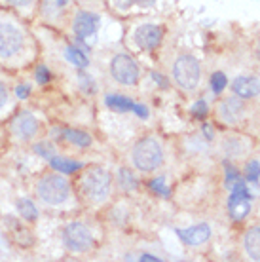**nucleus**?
<instances>
[{
	"instance_id": "29",
	"label": "nucleus",
	"mask_w": 260,
	"mask_h": 262,
	"mask_svg": "<svg viewBox=\"0 0 260 262\" xmlns=\"http://www.w3.org/2000/svg\"><path fill=\"white\" fill-rule=\"evenodd\" d=\"M133 112H135L139 118H143V120L148 118V108L144 105H141V103H135V105H133Z\"/></svg>"
},
{
	"instance_id": "21",
	"label": "nucleus",
	"mask_w": 260,
	"mask_h": 262,
	"mask_svg": "<svg viewBox=\"0 0 260 262\" xmlns=\"http://www.w3.org/2000/svg\"><path fill=\"white\" fill-rule=\"evenodd\" d=\"M17 211L21 213V216L23 219H27V221H36V216H38V211H36V207H34V203L31 202V200H27V198H23V200H17Z\"/></svg>"
},
{
	"instance_id": "2",
	"label": "nucleus",
	"mask_w": 260,
	"mask_h": 262,
	"mask_svg": "<svg viewBox=\"0 0 260 262\" xmlns=\"http://www.w3.org/2000/svg\"><path fill=\"white\" fill-rule=\"evenodd\" d=\"M173 78H175V84L184 90V92H194L200 80H202V67H200V61L196 59L194 55L190 53H182L179 55L173 65Z\"/></svg>"
},
{
	"instance_id": "26",
	"label": "nucleus",
	"mask_w": 260,
	"mask_h": 262,
	"mask_svg": "<svg viewBox=\"0 0 260 262\" xmlns=\"http://www.w3.org/2000/svg\"><path fill=\"white\" fill-rule=\"evenodd\" d=\"M224 167H226V186L228 188H232V186H234L241 177H240V173H237V169H234L228 162L224 164Z\"/></svg>"
},
{
	"instance_id": "7",
	"label": "nucleus",
	"mask_w": 260,
	"mask_h": 262,
	"mask_svg": "<svg viewBox=\"0 0 260 262\" xmlns=\"http://www.w3.org/2000/svg\"><path fill=\"white\" fill-rule=\"evenodd\" d=\"M63 239H65V245L72 253H85L93 245V236L88 230V226H84L82 223H71L69 226H65Z\"/></svg>"
},
{
	"instance_id": "23",
	"label": "nucleus",
	"mask_w": 260,
	"mask_h": 262,
	"mask_svg": "<svg viewBox=\"0 0 260 262\" xmlns=\"http://www.w3.org/2000/svg\"><path fill=\"white\" fill-rule=\"evenodd\" d=\"M245 179L249 183H258L260 179V162L258 160H251L247 165H245Z\"/></svg>"
},
{
	"instance_id": "20",
	"label": "nucleus",
	"mask_w": 260,
	"mask_h": 262,
	"mask_svg": "<svg viewBox=\"0 0 260 262\" xmlns=\"http://www.w3.org/2000/svg\"><path fill=\"white\" fill-rule=\"evenodd\" d=\"M65 57L69 59V63H72L74 67H78V69H84L88 67V57H85V53H82L76 46H69L65 50Z\"/></svg>"
},
{
	"instance_id": "35",
	"label": "nucleus",
	"mask_w": 260,
	"mask_h": 262,
	"mask_svg": "<svg viewBox=\"0 0 260 262\" xmlns=\"http://www.w3.org/2000/svg\"><path fill=\"white\" fill-rule=\"evenodd\" d=\"M203 133H205V137H207L209 141L215 137V131L211 129V125H203Z\"/></svg>"
},
{
	"instance_id": "9",
	"label": "nucleus",
	"mask_w": 260,
	"mask_h": 262,
	"mask_svg": "<svg viewBox=\"0 0 260 262\" xmlns=\"http://www.w3.org/2000/svg\"><path fill=\"white\" fill-rule=\"evenodd\" d=\"M99 23H101V19H99L97 13L80 12L78 15L74 17V21H72V31H74V34H76L80 40H88L90 36H93V34L97 33Z\"/></svg>"
},
{
	"instance_id": "27",
	"label": "nucleus",
	"mask_w": 260,
	"mask_h": 262,
	"mask_svg": "<svg viewBox=\"0 0 260 262\" xmlns=\"http://www.w3.org/2000/svg\"><path fill=\"white\" fill-rule=\"evenodd\" d=\"M209 112V106L205 101H198V103H194V106H192V116L194 118H205Z\"/></svg>"
},
{
	"instance_id": "28",
	"label": "nucleus",
	"mask_w": 260,
	"mask_h": 262,
	"mask_svg": "<svg viewBox=\"0 0 260 262\" xmlns=\"http://www.w3.org/2000/svg\"><path fill=\"white\" fill-rule=\"evenodd\" d=\"M36 82H38V84L50 82V71H48L46 67H38V69H36Z\"/></svg>"
},
{
	"instance_id": "18",
	"label": "nucleus",
	"mask_w": 260,
	"mask_h": 262,
	"mask_svg": "<svg viewBox=\"0 0 260 262\" xmlns=\"http://www.w3.org/2000/svg\"><path fill=\"white\" fill-rule=\"evenodd\" d=\"M63 137L67 139V141H71L72 144H76V146H82V148H85V146H90L91 144V137L88 135V133H84V131H78V129H63Z\"/></svg>"
},
{
	"instance_id": "22",
	"label": "nucleus",
	"mask_w": 260,
	"mask_h": 262,
	"mask_svg": "<svg viewBox=\"0 0 260 262\" xmlns=\"http://www.w3.org/2000/svg\"><path fill=\"white\" fill-rule=\"evenodd\" d=\"M150 186V190L152 192H156L158 196H162V198H169V188H167V184H165V179L163 177H156V179H152L148 183Z\"/></svg>"
},
{
	"instance_id": "8",
	"label": "nucleus",
	"mask_w": 260,
	"mask_h": 262,
	"mask_svg": "<svg viewBox=\"0 0 260 262\" xmlns=\"http://www.w3.org/2000/svg\"><path fill=\"white\" fill-rule=\"evenodd\" d=\"M133 38L141 50H156L163 40V29L160 25H141Z\"/></svg>"
},
{
	"instance_id": "37",
	"label": "nucleus",
	"mask_w": 260,
	"mask_h": 262,
	"mask_svg": "<svg viewBox=\"0 0 260 262\" xmlns=\"http://www.w3.org/2000/svg\"><path fill=\"white\" fill-rule=\"evenodd\" d=\"M254 55H256V59L260 61V36L256 40V44H254Z\"/></svg>"
},
{
	"instance_id": "33",
	"label": "nucleus",
	"mask_w": 260,
	"mask_h": 262,
	"mask_svg": "<svg viewBox=\"0 0 260 262\" xmlns=\"http://www.w3.org/2000/svg\"><path fill=\"white\" fill-rule=\"evenodd\" d=\"M150 78L152 80H156L158 84L162 85V88H167V85H169V82H167V80L165 78H162V76H160V74H158V72H152V74H150Z\"/></svg>"
},
{
	"instance_id": "30",
	"label": "nucleus",
	"mask_w": 260,
	"mask_h": 262,
	"mask_svg": "<svg viewBox=\"0 0 260 262\" xmlns=\"http://www.w3.org/2000/svg\"><path fill=\"white\" fill-rule=\"evenodd\" d=\"M15 95H17L19 99H27L29 95H31V90H29L27 85H19V88L15 90Z\"/></svg>"
},
{
	"instance_id": "14",
	"label": "nucleus",
	"mask_w": 260,
	"mask_h": 262,
	"mask_svg": "<svg viewBox=\"0 0 260 262\" xmlns=\"http://www.w3.org/2000/svg\"><path fill=\"white\" fill-rule=\"evenodd\" d=\"M251 200L247 198H240L235 194H230L228 198V215L232 216L234 221H245L251 211Z\"/></svg>"
},
{
	"instance_id": "11",
	"label": "nucleus",
	"mask_w": 260,
	"mask_h": 262,
	"mask_svg": "<svg viewBox=\"0 0 260 262\" xmlns=\"http://www.w3.org/2000/svg\"><path fill=\"white\" fill-rule=\"evenodd\" d=\"M175 234L181 237L182 243H186L190 247H198V245H203L205 242H209L211 228L207 224H196V226H190L186 230H175Z\"/></svg>"
},
{
	"instance_id": "4",
	"label": "nucleus",
	"mask_w": 260,
	"mask_h": 262,
	"mask_svg": "<svg viewBox=\"0 0 260 262\" xmlns=\"http://www.w3.org/2000/svg\"><path fill=\"white\" fill-rule=\"evenodd\" d=\"M36 194L46 205H63L71 196V186L61 175H46L36 184Z\"/></svg>"
},
{
	"instance_id": "17",
	"label": "nucleus",
	"mask_w": 260,
	"mask_h": 262,
	"mask_svg": "<svg viewBox=\"0 0 260 262\" xmlns=\"http://www.w3.org/2000/svg\"><path fill=\"white\" fill-rule=\"evenodd\" d=\"M50 165H52L55 171H59V173H74V171H78L80 167H82L80 162L67 160V158H55V156L50 160Z\"/></svg>"
},
{
	"instance_id": "25",
	"label": "nucleus",
	"mask_w": 260,
	"mask_h": 262,
	"mask_svg": "<svg viewBox=\"0 0 260 262\" xmlns=\"http://www.w3.org/2000/svg\"><path fill=\"white\" fill-rule=\"evenodd\" d=\"M34 152H36L38 156L46 158V160H52L53 154H55V148H53L50 143H38L34 146Z\"/></svg>"
},
{
	"instance_id": "24",
	"label": "nucleus",
	"mask_w": 260,
	"mask_h": 262,
	"mask_svg": "<svg viewBox=\"0 0 260 262\" xmlns=\"http://www.w3.org/2000/svg\"><path fill=\"white\" fill-rule=\"evenodd\" d=\"M228 85V78H226V74L224 72H213L211 74V90L215 93H221L224 88Z\"/></svg>"
},
{
	"instance_id": "10",
	"label": "nucleus",
	"mask_w": 260,
	"mask_h": 262,
	"mask_svg": "<svg viewBox=\"0 0 260 262\" xmlns=\"http://www.w3.org/2000/svg\"><path fill=\"white\" fill-rule=\"evenodd\" d=\"M13 133L21 139V141H31V139L38 133V120L34 118L31 112H21L13 120Z\"/></svg>"
},
{
	"instance_id": "1",
	"label": "nucleus",
	"mask_w": 260,
	"mask_h": 262,
	"mask_svg": "<svg viewBox=\"0 0 260 262\" xmlns=\"http://www.w3.org/2000/svg\"><path fill=\"white\" fill-rule=\"evenodd\" d=\"M131 162L143 173L158 169L163 164V150L160 143L152 137H143L141 141H137L131 152Z\"/></svg>"
},
{
	"instance_id": "13",
	"label": "nucleus",
	"mask_w": 260,
	"mask_h": 262,
	"mask_svg": "<svg viewBox=\"0 0 260 262\" xmlns=\"http://www.w3.org/2000/svg\"><path fill=\"white\" fill-rule=\"evenodd\" d=\"M232 92L241 99H253L260 93V80L254 76H237L232 82Z\"/></svg>"
},
{
	"instance_id": "15",
	"label": "nucleus",
	"mask_w": 260,
	"mask_h": 262,
	"mask_svg": "<svg viewBox=\"0 0 260 262\" xmlns=\"http://www.w3.org/2000/svg\"><path fill=\"white\" fill-rule=\"evenodd\" d=\"M243 247L251 260H260V226H251L245 232Z\"/></svg>"
},
{
	"instance_id": "36",
	"label": "nucleus",
	"mask_w": 260,
	"mask_h": 262,
	"mask_svg": "<svg viewBox=\"0 0 260 262\" xmlns=\"http://www.w3.org/2000/svg\"><path fill=\"white\" fill-rule=\"evenodd\" d=\"M139 260H160V258H158V256H154V255H148V253H144V255H141V256H139Z\"/></svg>"
},
{
	"instance_id": "31",
	"label": "nucleus",
	"mask_w": 260,
	"mask_h": 262,
	"mask_svg": "<svg viewBox=\"0 0 260 262\" xmlns=\"http://www.w3.org/2000/svg\"><path fill=\"white\" fill-rule=\"evenodd\" d=\"M6 101H8V90H6V85L0 82V108L6 105Z\"/></svg>"
},
{
	"instance_id": "3",
	"label": "nucleus",
	"mask_w": 260,
	"mask_h": 262,
	"mask_svg": "<svg viewBox=\"0 0 260 262\" xmlns=\"http://www.w3.org/2000/svg\"><path fill=\"white\" fill-rule=\"evenodd\" d=\"M111 183L112 177L109 171L103 167H91L82 179V192L90 202L101 203L111 194Z\"/></svg>"
},
{
	"instance_id": "32",
	"label": "nucleus",
	"mask_w": 260,
	"mask_h": 262,
	"mask_svg": "<svg viewBox=\"0 0 260 262\" xmlns=\"http://www.w3.org/2000/svg\"><path fill=\"white\" fill-rule=\"evenodd\" d=\"M4 2H8V4H12V6H15V8H25V6H29L33 0H4Z\"/></svg>"
},
{
	"instance_id": "19",
	"label": "nucleus",
	"mask_w": 260,
	"mask_h": 262,
	"mask_svg": "<svg viewBox=\"0 0 260 262\" xmlns=\"http://www.w3.org/2000/svg\"><path fill=\"white\" fill-rule=\"evenodd\" d=\"M118 183H120V186L124 188V190H135V188H139V181H137V177L133 175V171L129 169H120L118 171Z\"/></svg>"
},
{
	"instance_id": "12",
	"label": "nucleus",
	"mask_w": 260,
	"mask_h": 262,
	"mask_svg": "<svg viewBox=\"0 0 260 262\" xmlns=\"http://www.w3.org/2000/svg\"><path fill=\"white\" fill-rule=\"evenodd\" d=\"M243 111H245L243 99L235 95V97H228L222 101L221 106H219V116L226 124H237L243 118Z\"/></svg>"
},
{
	"instance_id": "34",
	"label": "nucleus",
	"mask_w": 260,
	"mask_h": 262,
	"mask_svg": "<svg viewBox=\"0 0 260 262\" xmlns=\"http://www.w3.org/2000/svg\"><path fill=\"white\" fill-rule=\"evenodd\" d=\"M131 4H139V6H150V4H154L156 0H129Z\"/></svg>"
},
{
	"instance_id": "16",
	"label": "nucleus",
	"mask_w": 260,
	"mask_h": 262,
	"mask_svg": "<svg viewBox=\"0 0 260 262\" xmlns=\"http://www.w3.org/2000/svg\"><path fill=\"white\" fill-rule=\"evenodd\" d=\"M104 105L116 112H129V111H133V105H135V103L127 97H122V95H106V97H104Z\"/></svg>"
},
{
	"instance_id": "6",
	"label": "nucleus",
	"mask_w": 260,
	"mask_h": 262,
	"mask_svg": "<svg viewBox=\"0 0 260 262\" xmlns=\"http://www.w3.org/2000/svg\"><path fill=\"white\" fill-rule=\"evenodd\" d=\"M25 46V36L12 23H0V59L15 57Z\"/></svg>"
},
{
	"instance_id": "5",
	"label": "nucleus",
	"mask_w": 260,
	"mask_h": 262,
	"mask_svg": "<svg viewBox=\"0 0 260 262\" xmlns=\"http://www.w3.org/2000/svg\"><path fill=\"white\" fill-rule=\"evenodd\" d=\"M111 74L118 84L122 85H135L139 82L141 71L135 59L127 53H116L111 61Z\"/></svg>"
}]
</instances>
